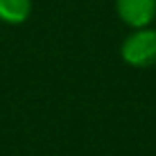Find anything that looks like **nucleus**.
<instances>
[{"mask_svg": "<svg viewBox=\"0 0 156 156\" xmlns=\"http://www.w3.org/2000/svg\"><path fill=\"white\" fill-rule=\"evenodd\" d=\"M120 59L131 68L156 66V27L131 30L120 43Z\"/></svg>", "mask_w": 156, "mask_h": 156, "instance_id": "1", "label": "nucleus"}, {"mask_svg": "<svg viewBox=\"0 0 156 156\" xmlns=\"http://www.w3.org/2000/svg\"><path fill=\"white\" fill-rule=\"evenodd\" d=\"M115 14L129 30L152 27L156 20V0H115Z\"/></svg>", "mask_w": 156, "mask_h": 156, "instance_id": "2", "label": "nucleus"}, {"mask_svg": "<svg viewBox=\"0 0 156 156\" xmlns=\"http://www.w3.org/2000/svg\"><path fill=\"white\" fill-rule=\"evenodd\" d=\"M32 0H0V23L23 25L32 16Z\"/></svg>", "mask_w": 156, "mask_h": 156, "instance_id": "3", "label": "nucleus"}]
</instances>
